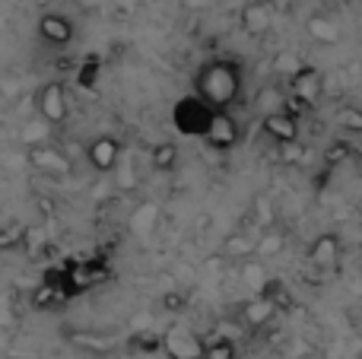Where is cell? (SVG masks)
Segmentation results:
<instances>
[{
	"mask_svg": "<svg viewBox=\"0 0 362 359\" xmlns=\"http://www.w3.org/2000/svg\"><path fill=\"white\" fill-rule=\"evenodd\" d=\"M261 131L267 134L276 146L299 143V114L280 112V114H270V118H261Z\"/></svg>",
	"mask_w": 362,
	"mask_h": 359,
	"instance_id": "cell-12",
	"label": "cell"
},
{
	"mask_svg": "<svg viewBox=\"0 0 362 359\" xmlns=\"http://www.w3.org/2000/svg\"><path fill=\"white\" fill-rule=\"evenodd\" d=\"M19 239H25V229L16 226V223H10V226L4 229V235H0V248H6V252H10V248H16Z\"/></svg>",
	"mask_w": 362,
	"mask_h": 359,
	"instance_id": "cell-30",
	"label": "cell"
},
{
	"mask_svg": "<svg viewBox=\"0 0 362 359\" xmlns=\"http://www.w3.org/2000/svg\"><path fill=\"white\" fill-rule=\"evenodd\" d=\"M134 347L140 350V353H156V350H163V337H153V334H137L134 337Z\"/></svg>",
	"mask_w": 362,
	"mask_h": 359,
	"instance_id": "cell-29",
	"label": "cell"
},
{
	"mask_svg": "<svg viewBox=\"0 0 362 359\" xmlns=\"http://www.w3.org/2000/svg\"><path fill=\"white\" fill-rule=\"evenodd\" d=\"M194 93L210 108H229L242 93V70L235 61H206L194 73Z\"/></svg>",
	"mask_w": 362,
	"mask_h": 359,
	"instance_id": "cell-1",
	"label": "cell"
},
{
	"mask_svg": "<svg viewBox=\"0 0 362 359\" xmlns=\"http://www.w3.org/2000/svg\"><path fill=\"white\" fill-rule=\"evenodd\" d=\"M51 127H54V124H48L42 114H35L32 121H25V124H23V131H19V140L25 143V150H29V146H38V143H48Z\"/></svg>",
	"mask_w": 362,
	"mask_h": 359,
	"instance_id": "cell-23",
	"label": "cell"
},
{
	"mask_svg": "<svg viewBox=\"0 0 362 359\" xmlns=\"http://www.w3.org/2000/svg\"><path fill=\"white\" fill-rule=\"evenodd\" d=\"M283 245H286V235H283L276 226L261 229V233H257V252H255V258H274V254L283 252Z\"/></svg>",
	"mask_w": 362,
	"mask_h": 359,
	"instance_id": "cell-21",
	"label": "cell"
},
{
	"mask_svg": "<svg viewBox=\"0 0 362 359\" xmlns=\"http://www.w3.org/2000/svg\"><path fill=\"white\" fill-rule=\"evenodd\" d=\"M302 67H305V64H302V57L293 54V51H286V54H280V57L274 61V70L280 73V80H289V76L299 73Z\"/></svg>",
	"mask_w": 362,
	"mask_h": 359,
	"instance_id": "cell-27",
	"label": "cell"
},
{
	"mask_svg": "<svg viewBox=\"0 0 362 359\" xmlns=\"http://www.w3.org/2000/svg\"><path fill=\"white\" fill-rule=\"evenodd\" d=\"M238 25H242V32H248V35H255V38L267 35V32L274 29V10H270V4H264V0H248V4L238 10Z\"/></svg>",
	"mask_w": 362,
	"mask_h": 359,
	"instance_id": "cell-10",
	"label": "cell"
},
{
	"mask_svg": "<svg viewBox=\"0 0 362 359\" xmlns=\"http://www.w3.org/2000/svg\"><path fill=\"white\" fill-rule=\"evenodd\" d=\"M35 204L42 213H54V201H48V197H35Z\"/></svg>",
	"mask_w": 362,
	"mask_h": 359,
	"instance_id": "cell-33",
	"label": "cell"
},
{
	"mask_svg": "<svg viewBox=\"0 0 362 359\" xmlns=\"http://www.w3.org/2000/svg\"><path fill=\"white\" fill-rule=\"evenodd\" d=\"M302 156H308L305 150H299V143H283L280 146V159L286 165H296V163H302Z\"/></svg>",
	"mask_w": 362,
	"mask_h": 359,
	"instance_id": "cell-32",
	"label": "cell"
},
{
	"mask_svg": "<svg viewBox=\"0 0 362 359\" xmlns=\"http://www.w3.org/2000/svg\"><path fill=\"white\" fill-rule=\"evenodd\" d=\"M61 286L57 283H51V280H42V283L32 290V296H29V305L35 312H45V309H51V305H57L61 302Z\"/></svg>",
	"mask_w": 362,
	"mask_h": 359,
	"instance_id": "cell-22",
	"label": "cell"
},
{
	"mask_svg": "<svg viewBox=\"0 0 362 359\" xmlns=\"http://www.w3.org/2000/svg\"><path fill=\"white\" fill-rule=\"evenodd\" d=\"M251 220H255V229L261 233V229H270L276 223V210L274 204H270L267 194H257L255 204H251Z\"/></svg>",
	"mask_w": 362,
	"mask_h": 359,
	"instance_id": "cell-24",
	"label": "cell"
},
{
	"mask_svg": "<svg viewBox=\"0 0 362 359\" xmlns=\"http://www.w3.org/2000/svg\"><path fill=\"white\" fill-rule=\"evenodd\" d=\"M32 105H35V114H42L48 124L61 127L64 121L70 118V105H67V89H64L61 80L42 83L38 93L32 95Z\"/></svg>",
	"mask_w": 362,
	"mask_h": 359,
	"instance_id": "cell-4",
	"label": "cell"
},
{
	"mask_svg": "<svg viewBox=\"0 0 362 359\" xmlns=\"http://www.w3.org/2000/svg\"><path fill=\"white\" fill-rule=\"evenodd\" d=\"M340 252H344V242H340L337 233H321L318 239L308 248V264L318 267V271H331L340 261Z\"/></svg>",
	"mask_w": 362,
	"mask_h": 359,
	"instance_id": "cell-13",
	"label": "cell"
},
{
	"mask_svg": "<svg viewBox=\"0 0 362 359\" xmlns=\"http://www.w3.org/2000/svg\"><path fill=\"white\" fill-rule=\"evenodd\" d=\"M286 86H289V95H293V99H299V102H305L308 108H315L321 102V95H325V76H321V70H315L305 64L299 73L289 76Z\"/></svg>",
	"mask_w": 362,
	"mask_h": 359,
	"instance_id": "cell-7",
	"label": "cell"
},
{
	"mask_svg": "<svg viewBox=\"0 0 362 359\" xmlns=\"http://www.w3.org/2000/svg\"><path fill=\"white\" fill-rule=\"evenodd\" d=\"M334 124L340 131H350V134H362V105H340L334 112Z\"/></svg>",
	"mask_w": 362,
	"mask_h": 359,
	"instance_id": "cell-25",
	"label": "cell"
},
{
	"mask_svg": "<svg viewBox=\"0 0 362 359\" xmlns=\"http://www.w3.org/2000/svg\"><path fill=\"white\" fill-rule=\"evenodd\" d=\"M257 252V235L251 233H229L223 242V254L226 258H255Z\"/></svg>",
	"mask_w": 362,
	"mask_h": 359,
	"instance_id": "cell-17",
	"label": "cell"
},
{
	"mask_svg": "<svg viewBox=\"0 0 362 359\" xmlns=\"http://www.w3.org/2000/svg\"><path fill=\"white\" fill-rule=\"evenodd\" d=\"M350 153H353V150H350V143H346V140H337V143H331V146L325 150V163H327V169L340 165L346 156H350Z\"/></svg>",
	"mask_w": 362,
	"mask_h": 359,
	"instance_id": "cell-28",
	"label": "cell"
},
{
	"mask_svg": "<svg viewBox=\"0 0 362 359\" xmlns=\"http://www.w3.org/2000/svg\"><path fill=\"white\" fill-rule=\"evenodd\" d=\"M204 359H238L235 353V343L229 341V337H216V341L206 343V353Z\"/></svg>",
	"mask_w": 362,
	"mask_h": 359,
	"instance_id": "cell-26",
	"label": "cell"
},
{
	"mask_svg": "<svg viewBox=\"0 0 362 359\" xmlns=\"http://www.w3.org/2000/svg\"><path fill=\"white\" fill-rule=\"evenodd\" d=\"M86 163L93 165L99 175H108V172H115L118 169V163H121V143L115 137H95V140H89L86 143Z\"/></svg>",
	"mask_w": 362,
	"mask_h": 359,
	"instance_id": "cell-9",
	"label": "cell"
},
{
	"mask_svg": "<svg viewBox=\"0 0 362 359\" xmlns=\"http://www.w3.org/2000/svg\"><path fill=\"white\" fill-rule=\"evenodd\" d=\"M38 35L42 42L54 45V48H64V45L74 42V23H70L64 13H45L38 19Z\"/></svg>",
	"mask_w": 362,
	"mask_h": 359,
	"instance_id": "cell-15",
	"label": "cell"
},
{
	"mask_svg": "<svg viewBox=\"0 0 362 359\" xmlns=\"http://www.w3.org/2000/svg\"><path fill=\"white\" fill-rule=\"evenodd\" d=\"M213 112H216V108H210L197 93H191V95H185V99L175 102L172 121H175V127L181 134H187V137H204L206 127H210Z\"/></svg>",
	"mask_w": 362,
	"mask_h": 359,
	"instance_id": "cell-2",
	"label": "cell"
},
{
	"mask_svg": "<svg viewBox=\"0 0 362 359\" xmlns=\"http://www.w3.org/2000/svg\"><path fill=\"white\" fill-rule=\"evenodd\" d=\"M64 277H67V293H83L89 286L102 283L108 277V271L99 261H76V264L64 267Z\"/></svg>",
	"mask_w": 362,
	"mask_h": 359,
	"instance_id": "cell-11",
	"label": "cell"
},
{
	"mask_svg": "<svg viewBox=\"0 0 362 359\" xmlns=\"http://www.w3.org/2000/svg\"><path fill=\"white\" fill-rule=\"evenodd\" d=\"M238 277H242L245 286H251V290L261 293V286L270 280V273H267V267H264L261 258H245L242 267H238Z\"/></svg>",
	"mask_w": 362,
	"mask_h": 359,
	"instance_id": "cell-20",
	"label": "cell"
},
{
	"mask_svg": "<svg viewBox=\"0 0 362 359\" xmlns=\"http://www.w3.org/2000/svg\"><path fill=\"white\" fill-rule=\"evenodd\" d=\"M163 353L169 359H204L206 343L187 328H169L163 334Z\"/></svg>",
	"mask_w": 362,
	"mask_h": 359,
	"instance_id": "cell-6",
	"label": "cell"
},
{
	"mask_svg": "<svg viewBox=\"0 0 362 359\" xmlns=\"http://www.w3.org/2000/svg\"><path fill=\"white\" fill-rule=\"evenodd\" d=\"M150 163L156 172H175L178 169V146L172 140H163L150 150Z\"/></svg>",
	"mask_w": 362,
	"mask_h": 359,
	"instance_id": "cell-19",
	"label": "cell"
},
{
	"mask_svg": "<svg viewBox=\"0 0 362 359\" xmlns=\"http://www.w3.org/2000/svg\"><path fill=\"white\" fill-rule=\"evenodd\" d=\"M305 35L312 38L315 45H325V48H331V45H340L344 32H340V25L334 23L331 16H321V13H312V16L305 19Z\"/></svg>",
	"mask_w": 362,
	"mask_h": 359,
	"instance_id": "cell-16",
	"label": "cell"
},
{
	"mask_svg": "<svg viewBox=\"0 0 362 359\" xmlns=\"http://www.w3.org/2000/svg\"><path fill=\"white\" fill-rule=\"evenodd\" d=\"M286 105H289V86H283V83H276V80L261 83L255 99H251V108H255L257 118L280 114V112H286Z\"/></svg>",
	"mask_w": 362,
	"mask_h": 359,
	"instance_id": "cell-8",
	"label": "cell"
},
{
	"mask_svg": "<svg viewBox=\"0 0 362 359\" xmlns=\"http://www.w3.org/2000/svg\"><path fill=\"white\" fill-rule=\"evenodd\" d=\"M276 312H280V309H276V305L270 302L267 296L255 293V299L242 302V309H238V322H242L248 331H261V328H267V324L274 322Z\"/></svg>",
	"mask_w": 362,
	"mask_h": 359,
	"instance_id": "cell-14",
	"label": "cell"
},
{
	"mask_svg": "<svg viewBox=\"0 0 362 359\" xmlns=\"http://www.w3.org/2000/svg\"><path fill=\"white\" fill-rule=\"evenodd\" d=\"M25 163H29L35 172H42V175L57 178V182L74 175V163H70V156L61 150V146L51 143V140L48 143L29 146V150H25Z\"/></svg>",
	"mask_w": 362,
	"mask_h": 359,
	"instance_id": "cell-3",
	"label": "cell"
},
{
	"mask_svg": "<svg viewBox=\"0 0 362 359\" xmlns=\"http://www.w3.org/2000/svg\"><path fill=\"white\" fill-rule=\"evenodd\" d=\"M185 305H187V296H185V293H178V290L163 293V309H165V312H181Z\"/></svg>",
	"mask_w": 362,
	"mask_h": 359,
	"instance_id": "cell-31",
	"label": "cell"
},
{
	"mask_svg": "<svg viewBox=\"0 0 362 359\" xmlns=\"http://www.w3.org/2000/svg\"><path fill=\"white\" fill-rule=\"evenodd\" d=\"M238 140H242L238 121L229 114V108H216L210 118V127H206V134H204V143L216 153H226V150H232Z\"/></svg>",
	"mask_w": 362,
	"mask_h": 359,
	"instance_id": "cell-5",
	"label": "cell"
},
{
	"mask_svg": "<svg viewBox=\"0 0 362 359\" xmlns=\"http://www.w3.org/2000/svg\"><path fill=\"white\" fill-rule=\"evenodd\" d=\"M261 296H267L270 302H274L280 312H289V309H293V305H296L293 290H289V283H283L280 277H270L267 283L261 286Z\"/></svg>",
	"mask_w": 362,
	"mask_h": 359,
	"instance_id": "cell-18",
	"label": "cell"
}]
</instances>
